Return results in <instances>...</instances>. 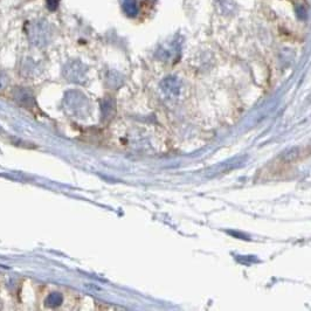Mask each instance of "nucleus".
I'll use <instances>...</instances> for the list:
<instances>
[{
    "instance_id": "nucleus-1",
    "label": "nucleus",
    "mask_w": 311,
    "mask_h": 311,
    "mask_svg": "<svg viewBox=\"0 0 311 311\" xmlns=\"http://www.w3.org/2000/svg\"><path fill=\"white\" fill-rule=\"evenodd\" d=\"M26 32L31 44L38 47L44 46L49 41L50 35H52V30H50L49 24L46 20H43V19H38V20L28 22Z\"/></svg>"
},
{
    "instance_id": "nucleus-2",
    "label": "nucleus",
    "mask_w": 311,
    "mask_h": 311,
    "mask_svg": "<svg viewBox=\"0 0 311 311\" xmlns=\"http://www.w3.org/2000/svg\"><path fill=\"white\" fill-rule=\"evenodd\" d=\"M122 7H123L124 13L129 18H134L138 14V5L136 0H123Z\"/></svg>"
},
{
    "instance_id": "nucleus-3",
    "label": "nucleus",
    "mask_w": 311,
    "mask_h": 311,
    "mask_svg": "<svg viewBox=\"0 0 311 311\" xmlns=\"http://www.w3.org/2000/svg\"><path fill=\"white\" fill-rule=\"evenodd\" d=\"M60 0H47V7L49 8V11H55L59 6Z\"/></svg>"
},
{
    "instance_id": "nucleus-4",
    "label": "nucleus",
    "mask_w": 311,
    "mask_h": 311,
    "mask_svg": "<svg viewBox=\"0 0 311 311\" xmlns=\"http://www.w3.org/2000/svg\"><path fill=\"white\" fill-rule=\"evenodd\" d=\"M6 83H7V76H6L5 74L0 73V89L4 88V87L6 86Z\"/></svg>"
}]
</instances>
